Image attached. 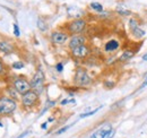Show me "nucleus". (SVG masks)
Returning a JSON list of instances; mask_svg holds the SVG:
<instances>
[{
    "label": "nucleus",
    "instance_id": "1",
    "mask_svg": "<svg viewBox=\"0 0 147 138\" xmlns=\"http://www.w3.org/2000/svg\"><path fill=\"white\" fill-rule=\"evenodd\" d=\"M17 109V101L6 96L0 95V114L1 117H8L11 116Z\"/></svg>",
    "mask_w": 147,
    "mask_h": 138
},
{
    "label": "nucleus",
    "instance_id": "2",
    "mask_svg": "<svg viewBox=\"0 0 147 138\" xmlns=\"http://www.w3.org/2000/svg\"><path fill=\"white\" fill-rule=\"evenodd\" d=\"M44 79H45L44 72L42 71V69L38 68L31 79V89H33L38 95H41L44 91Z\"/></svg>",
    "mask_w": 147,
    "mask_h": 138
},
{
    "label": "nucleus",
    "instance_id": "3",
    "mask_svg": "<svg viewBox=\"0 0 147 138\" xmlns=\"http://www.w3.org/2000/svg\"><path fill=\"white\" fill-rule=\"evenodd\" d=\"M74 83L78 87H86L90 86L92 83V77L90 74L83 68H78L76 70L75 77H74Z\"/></svg>",
    "mask_w": 147,
    "mask_h": 138
},
{
    "label": "nucleus",
    "instance_id": "4",
    "mask_svg": "<svg viewBox=\"0 0 147 138\" xmlns=\"http://www.w3.org/2000/svg\"><path fill=\"white\" fill-rule=\"evenodd\" d=\"M38 99H40V95L36 92H34L33 89H31V91L26 92L25 94L20 95V103H22L23 108L31 109L34 105H36V103L38 102Z\"/></svg>",
    "mask_w": 147,
    "mask_h": 138
},
{
    "label": "nucleus",
    "instance_id": "5",
    "mask_svg": "<svg viewBox=\"0 0 147 138\" xmlns=\"http://www.w3.org/2000/svg\"><path fill=\"white\" fill-rule=\"evenodd\" d=\"M13 87L17 91L18 94L23 95V94H25L26 92L31 91V82L27 80L25 77L19 76V77L14 79V82H13Z\"/></svg>",
    "mask_w": 147,
    "mask_h": 138
},
{
    "label": "nucleus",
    "instance_id": "6",
    "mask_svg": "<svg viewBox=\"0 0 147 138\" xmlns=\"http://www.w3.org/2000/svg\"><path fill=\"white\" fill-rule=\"evenodd\" d=\"M86 27V20L83 19V18H77V19H74L73 22H70L67 26L68 28V32L73 35L77 34H82L84 32Z\"/></svg>",
    "mask_w": 147,
    "mask_h": 138
},
{
    "label": "nucleus",
    "instance_id": "7",
    "mask_svg": "<svg viewBox=\"0 0 147 138\" xmlns=\"http://www.w3.org/2000/svg\"><path fill=\"white\" fill-rule=\"evenodd\" d=\"M50 39H51V42L55 45H62V44H65L67 42V40H69V35L67 33H65V32L55 31L51 34Z\"/></svg>",
    "mask_w": 147,
    "mask_h": 138
},
{
    "label": "nucleus",
    "instance_id": "8",
    "mask_svg": "<svg viewBox=\"0 0 147 138\" xmlns=\"http://www.w3.org/2000/svg\"><path fill=\"white\" fill-rule=\"evenodd\" d=\"M85 43H86V37H85L84 35H82V34L73 35V36L70 37V40H69L68 47H69V49H70V51H71L74 49L80 47V45H84Z\"/></svg>",
    "mask_w": 147,
    "mask_h": 138
},
{
    "label": "nucleus",
    "instance_id": "9",
    "mask_svg": "<svg viewBox=\"0 0 147 138\" xmlns=\"http://www.w3.org/2000/svg\"><path fill=\"white\" fill-rule=\"evenodd\" d=\"M90 52H91L90 47L84 44V45H80V47L71 50V54H73L74 58H76V59H84V58H86L90 54Z\"/></svg>",
    "mask_w": 147,
    "mask_h": 138
},
{
    "label": "nucleus",
    "instance_id": "10",
    "mask_svg": "<svg viewBox=\"0 0 147 138\" xmlns=\"http://www.w3.org/2000/svg\"><path fill=\"white\" fill-rule=\"evenodd\" d=\"M112 128H113V127H112V124H111L110 122H105V123L102 124L98 129H96L92 135H91L90 138H103L105 136V134H107L109 130H111Z\"/></svg>",
    "mask_w": 147,
    "mask_h": 138
},
{
    "label": "nucleus",
    "instance_id": "11",
    "mask_svg": "<svg viewBox=\"0 0 147 138\" xmlns=\"http://www.w3.org/2000/svg\"><path fill=\"white\" fill-rule=\"evenodd\" d=\"M67 13H68V15H69L70 17H75L76 19H77V18H82L85 15V12H84L83 9L78 8V7H69V8L67 9Z\"/></svg>",
    "mask_w": 147,
    "mask_h": 138
},
{
    "label": "nucleus",
    "instance_id": "12",
    "mask_svg": "<svg viewBox=\"0 0 147 138\" xmlns=\"http://www.w3.org/2000/svg\"><path fill=\"white\" fill-rule=\"evenodd\" d=\"M119 47H120V44H119V42L117 40H110V41H108L105 43L104 50L107 52H114L119 49Z\"/></svg>",
    "mask_w": 147,
    "mask_h": 138
},
{
    "label": "nucleus",
    "instance_id": "13",
    "mask_svg": "<svg viewBox=\"0 0 147 138\" xmlns=\"http://www.w3.org/2000/svg\"><path fill=\"white\" fill-rule=\"evenodd\" d=\"M0 52H2L3 54H10L14 52V48L11 44H9L6 41H0Z\"/></svg>",
    "mask_w": 147,
    "mask_h": 138
},
{
    "label": "nucleus",
    "instance_id": "14",
    "mask_svg": "<svg viewBox=\"0 0 147 138\" xmlns=\"http://www.w3.org/2000/svg\"><path fill=\"white\" fill-rule=\"evenodd\" d=\"M130 31H131V34L134 35L136 39H142V37L145 36V31L143 28H140L139 26H137V27H135V28H132Z\"/></svg>",
    "mask_w": 147,
    "mask_h": 138
},
{
    "label": "nucleus",
    "instance_id": "15",
    "mask_svg": "<svg viewBox=\"0 0 147 138\" xmlns=\"http://www.w3.org/2000/svg\"><path fill=\"white\" fill-rule=\"evenodd\" d=\"M134 55H135L134 51H131V50H126V51L120 55V59H119V60H120V61H128L131 58H134Z\"/></svg>",
    "mask_w": 147,
    "mask_h": 138
},
{
    "label": "nucleus",
    "instance_id": "16",
    "mask_svg": "<svg viewBox=\"0 0 147 138\" xmlns=\"http://www.w3.org/2000/svg\"><path fill=\"white\" fill-rule=\"evenodd\" d=\"M37 27L40 28L41 32H47L48 28H49L47 22H45L43 18H38V19H37Z\"/></svg>",
    "mask_w": 147,
    "mask_h": 138
},
{
    "label": "nucleus",
    "instance_id": "17",
    "mask_svg": "<svg viewBox=\"0 0 147 138\" xmlns=\"http://www.w3.org/2000/svg\"><path fill=\"white\" fill-rule=\"evenodd\" d=\"M101 108L102 106H98V108H96V109H94V110H92V111H90V112H84V113H82L80 116H79V118L80 119H83V118H87V117H91V116H93V114H95L98 110H101Z\"/></svg>",
    "mask_w": 147,
    "mask_h": 138
},
{
    "label": "nucleus",
    "instance_id": "18",
    "mask_svg": "<svg viewBox=\"0 0 147 138\" xmlns=\"http://www.w3.org/2000/svg\"><path fill=\"white\" fill-rule=\"evenodd\" d=\"M91 8L94 9V10H96L97 13L103 12V6H102L100 2H92V3H91Z\"/></svg>",
    "mask_w": 147,
    "mask_h": 138
},
{
    "label": "nucleus",
    "instance_id": "19",
    "mask_svg": "<svg viewBox=\"0 0 147 138\" xmlns=\"http://www.w3.org/2000/svg\"><path fill=\"white\" fill-rule=\"evenodd\" d=\"M24 67H25V64H24L23 61H15V62H13V64H11V68L16 69V70H18V69H23Z\"/></svg>",
    "mask_w": 147,
    "mask_h": 138
},
{
    "label": "nucleus",
    "instance_id": "20",
    "mask_svg": "<svg viewBox=\"0 0 147 138\" xmlns=\"http://www.w3.org/2000/svg\"><path fill=\"white\" fill-rule=\"evenodd\" d=\"M117 13L119 15H122V16H130L131 15V12L128 9H123V8H118L117 9Z\"/></svg>",
    "mask_w": 147,
    "mask_h": 138
},
{
    "label": "nucleus",
    "instance_id": "21",
    "mask_svg": "<svg viewBox=\"0 0 147 138\" xmlns=\"http://www.w3.org/2000/svg\"><path fill=\"white\" fill-rule=\"evenodd\" d=\"M55 104V101H48V102H47V104H45V108H44V109L42 110V112H41V114H40V116H42V114H44V113H45V111H47L48 109H50L51 106H53Z\"/></svg>",
    "mask_w": 147,
    "mask_h": 138
},
{
    "label": "nucleus",
    "instance_id": "22",
    "mask_svg": "<svg viewBox=\"0 0 147 138\" xmlns=\"http://www.w3.org/2000/svg\"><path fill=\"white\" fill-rule=\"evenodd\" d=\"M71 127V124H68V126H65V127H62V128H60L57 133H55V135H61V134H63V133H66L69 128Z\"/></svg>",
    "mask_w": 147,
    "mask_h": 138
},
{
    "label": "nucleus",
    "instance_id": "23",
    "mask_svg": "<svg viewBox=\"0 0 147 138\" xmlns=\"http://www.w3.org/2000/svg\"><path fill=\"white\" fill-rule=\"evenodd\" d=\"M137 26H139V25H138V23H137L136 19L132 18V19L129 20V28H130V30H132V28H135V27H137Z\"/></svg>",
    "mask_w": 147,
    "mask_h": 138
},
{
    "label": "nucleus",
    "instance_id": "24",
    "mask_svg": "<svg viewBox=\"0 0 147 138\" xmlns=\"http://www.w3.org/2000/svg\"><path fill=\"white\" fill-rule=\"evenodd\" d=\"M114 135H115V129L112 128L111 130H109V131L105 134V136H104L103 138H113L114 137Z\"/></svg>",
    "mask_w": 147,
    "mask_h": 138
},
{
    "label": "nucleus",
    "instance_id": "25",
    "mask_svg": "<svg viewBox=\"0 0 147 138\" xmlns=\"http://www.w3.org/2000/svg\"><path fill=\"white\" fill-rule=\"evenodd\" d=\"M68 103H76V101H75L74 99H65V100H62V101L60 102L61 105H66V104H68Z\"/></svg>",
    "mask_w": 147,
    "mask_h": 138
},
{
    "label": "nucleus",
    "instance_id": "26",
    "mask_svg": "<svg viewBox=\"0 0 147 138\" xmlns=\"http://www.w3.org/2000/svg\"><path fill=\"white\" fill-rule=\"evenodd\" d=\"M14 34H15V36H17V37L20 36V31H19V27L17 24H14Z\"/></svg>",
    "mask_w": 147,
    "mask_h": 138
},
{
    "label": "nucleus",
    "instance_id": "27",
    "mask_svg": "<svg viewBox=\"0 0 147 138\" xmlns=\"http://www.w3.org/2000/svg\"><path fill=\"white\" fill-rule=\"evenodd\" d=\"M55 69H57L58 72H62V70H63V64H62V62L57 64V65H55Z\"/></svg>",
    "mask_w": 147,
    "mask_h": 138
},
{
    "label": "nucleus",
    "instance_id": "28",
    "mask_svg": "<svg viewBox=\"0 0 147 138\" xmlns=\"http://www.w3.org/2000/svg\"><path fill=\"white\" fill-rule=\"evenodd\" d=\"M5 74V65H3V62L0 60V76H2Z\"/></svg>",
    "mask_w": 147,
    "mask_h": 138
},
{
    "label": "nucleus",
    "instance_id": "29",
    "mask_svg": "<svg viewBox=\"0 0 147 138\" xmlns=\"http://www.w3.org/2000/svg\"><path fill=\"white\" fill-rule=\"evenodd\" d=\"M30 133H31L30 130H25V131H24L23 134H20V135H19V136L17 138H24V137H26V136H27V135H28Z\"/></svg>",
    "mask_w": 147,
    "mask_h": 138
},
{
    "label": "nucleus",
    "instance_id": "30",
    "mask_svg": "<svg viewBox=\"0 0 147 138\" xmlns=\"http://www.w3.org/2000/svg\"><path fill=\"white\" fill-rule=\"evenodd\" d=\"M113 86H114V83H109V82H105V87L112 88Z\"/></svg>",
    "mask_w": 147,
    "mask_h": 138
},
{
    "label": "nucleus",
    "instance_id": "31",
    "mask_svg": "<svg viewBox=\"0 0 147 138\" xmlns=\"http://www.w3.org/2000/svg\"><path fill=\"white\" fill-rule=\"evenodd\" d=\"M47 127H48V121H47V122H44V123H42V124H41V128H42V129H43V130H45V129H47Z\"/></svg>",
    "mask_w": 147,
    "mask_h": 138
},
{
    "label": "nucleus",
    "instance_id": "32",
    "mask_svg": "<svg viewBox=\"0 0 147 138\" xmlns=\"http://www.w3.org/2000/svg\"><path fill=\"white\" fill-rule=\"evenodd\" d=\"M146 86H147V79L144 82V83H143V85L139 87V89H142V88H144V87H146Z\"/></svg>",
    "mask_w": 147,
    "mask_h": 138
},
{
    "label": "nucleus",
    "instance_id": "33",
    "mask_svg": "<svg viewBox=\"0 0 147 138\" xmlns=\"http://www.w3.org/2000/svg\"><path fill=\"white\" fill-rule=\"evenodd\" d=\"M53 120H55V118H53V117L49 118V119H48V123H49V122H53Z\"/></svg>",
    "mask_w": 147,
    "mask_h": 138
},
{
    "label": "nucleus",
    "instance_id": "34",
    "mask_svg": "<svg viewBox=\"0 0 147 138\" xmlns=\"http://www.w3.org/2000/svg\"><path fill=\"white\" fill-rule=\"evenodd\" d=\"M143 60H144V61H147V53H145V54L143 55Z\"/></svg>",
    "mask_w": 147,
    "mask_h": 138
},
{
    "label": "nucleus",
    "instance_id": "35",
    "mask_svg": "<svg viewBox=\"0 0 147 138\" xmlns=\"http://www.w3.org/2000/svg\"><path fill=\"white\" fill-rule=\"evenodd\" d=\"M143 77H144V79L146 80V79H147V72H145V74H144V76H143Z\"/></svg>",
    "mask_w": 147,
    "mask_h": 138
},
{
    "label": "nucleus",
    "instance_id": "36",
    "mask_svg": "<svg viewBox=\"0 0 147 138\" xmlns=\"http://www.w3.org/2000/svg\"><path fill=\"white\" fill-rule=\"evenodd\" d=\"M0 127H3V124H2V122L0 121Z\"/></svg>",
    "mask_w": 147,
    "mask_h": 138
},
{
    "label": "nucleus",
    "instance_id": "37",
    "mask_svg": "<svg viewBox=\"0 0 147 138\" xmlns=\"http://www.w3.org/2000/svg\"><path fill=\"white\" fill-rule=\"evenodd\" d=\"M0 117H1V114H0Z\"/></svg>",
    "mask_w": 147,
    "mask_h": 138
}]
</instances>
